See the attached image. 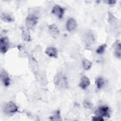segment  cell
Wrapping results in <instances>:
<instances>
[{
  "label": "cell",
  "instance_id": "obj_1",
  "mask_svg": "<svg viewBox=\"0 0 121 121\" xmlns=\"http://www.w3.org/2000/svg\"><path fill=\"white\" fill-rule=\"evenodd\" d=\"M3 110L6 114H13L18 111V107L14 102L10 101L5 105Z\"/></svg>",
  "mask_w": 121,
  "mask_h": 121
},
{
  "label": "cell",
  "instance_id": "obj_2",
  "mask_svg": "<svg viewBox=\"0 0 121 121\" xmlns=\"http://www.w3.org/2000/svg\"><path fill=\"white\" fill-rule=\"evenodd\" d=\"M54 82L56 86L61 88L67 86V81L65 77L61 74L59 73L56 75L54 78Z\"/></svg>",
  "mask_w": 121,
  "mask_h": 121
},
{
  "label": "cell",
  "instance_id": "obj_3",
  "mask_svg": "<svg viewBox=\"0 0 121 121\" xmlns=\"http://www.w3.org/2000/svg\"><path fill=\"white\" fill-rule=\"evenodd\" d=\"M38 18L34 14L28 15L26 19V25L28 28H32L34 27L37 22Z\"/></svg>",
  "mask_w": 121,
  "mask_h": 121
},
{
  "label": "cell",
  "instance_id": "obj_4",
  "mask_svg": "<svg viewBox=\"0 0 121 121\" xmlns=\"http://www.w3.org/2000/svg\"><path fill=\"white\" fill-rule=\"evenodd\" d=\"M95 113L96 115L102 117L109 118L110 116V109L108 107L106 106H102L99 107L95 111Z\"/></svg>",
  "mask_w": 121,
  "mask_h": 121
},
{
  "label": "cell",
  "instance_id": "obj_5",
  "mask_svg": "<svg viewBox=\"0 0 121 121\" xmlns=\"http://www.w3.org/2000/svg\"><path fill=\"white\" fill-rule=\"evenodd\" d=\"M9 47V42L7 37H1L0 39V52L3 53H6Z\"/></svg>",
  "mask_w": 121,
  "mask_h": 121
},
{
  "label": "cell",
  "instance_id": "obj_6",
  "mask_svg": "<svg viewBox=\"0 0 121 121\" xmlns=\"http://www.w3.org/2000/svg\"><path fill=\"white\" fill-rule=\"evenodd\" d=\"M52 12L59 18H61L64 14V9L59 5H55L53 7Z\"/></svg>",
  "mask_w": 121,
  "mask_h": 121
},
{
  "label": "cell",
  "instance_id": "obj_7",
  "mask_svg": "<svg viewBox=\"0 0 121 121\" xmlns=\"http://www.w3.org/2000/svg\"><path fill=\"white\" fill-rule=\"evenodd\" d=\"M0 78L5 86H9L10 84V78L6 71L2 70L0 72Z\"/></svg>",
  "mask_w": 121,
  "mask_h": 121
},
{
  "label": "cell",
  "instance_id": "obj_8",
  "mask_svg": "<svg viewBox=\"0 0 121 121\" xmlns=\"http://www.w3.org/2000/svg\"><path fill=\"white\" fill-rule=\"evenodd\" d=\"M77 26L76 21L73 18H69L67 21L66 28L68 31H71L74 30Z\"/></svg>",
  "mask_w": 121,
  "mask_h": 121
},
{
  "label": "cell",
  "instance_id": "obj_9",
  "mask_svg": "<svg viewBox=\"0 0 121 121\" xmlns=\"http://www.w3.org/2000/svg\"><path fill=\"white\" fill-rule=\"evenodd\" d=\"M49 31L50 35L53 37H56L59 35V30L56 25L52 24L48 26Z\"/></svg>",
  "mask_w": 121,
  "mask_h": 121
},
{
  "label": "cell",
  "instance_id": "obj_10",
  "mask_svg": "<svg viewBox=\"0 0 121 121\" xmlns=\"http://www.w3.org/2000/svg\"><path fill=\"white\" fill-rule=\"evenodd\" d=\"M45 53L49 57L52 58L57 57V50L56 48L52 47H47L45 51Z\"/></svg>",
  "mask_w": 121,
  "mask_h": 121
},
{
  "label": "cell",
  "instance_id": "obj_11",
  "mask_svg": "<svg viewBox=\"0 0 121 121\" xmlns=\"http://www.w3.org/2000/svg\"><path fill=\"white\" fill-rule=\"evenodd\" d=\"M90 84V80L89 78L86 76H83L81 78V81L79 83V86L82 89H85Z\"/></svg>",
  "mask_w": 121,
  "mask_h": 121
},
{
  "label": "cell",
  "instance_id": "obj_12",
  "mask_svg": "<svg viewBox=\"0 0 121 121\" xmlns=\"http://www.w3.org/2000/svg\"><path fill=\"white\" fill-rule=\"evenodd\" d=\"M22 37L23 40L26 42L31 41V36L29 30L26 28H23L22 29Z\"/></svg>",
  "mask_w": 121,
  "mask_h": 121
},
{
  "label": "cell",
  "instance_id": "obj_13",
  "mask_svg": "<svg viewBox=\"0 0 121 121\" xmlns=\"http://www.w3.org/2000/svg\"><path fill=\"white\" fill-rule=\"evenodd\" d=\"M1 19L6 22H11L14 21V18L12 16L7 13H2L1 15Z\"/></svg>",
  "mask_w": 121,
  "mask_h": 121
},
{
  "label": "cell",
  "instance_id": "obj_14",
  "mask_svg": "<svg viewBox=\"0 0 121 121\" xmlns=\"http://www.w3.org/2000/svg\"><path fill=\"white\" fill-rule=\"evenodd\" d=\"M114 52H115V56L119 58H121V43L119 41H117L115 43L114 46Z\"/></svg>",
  "mask_w": 121,
  "mask_h": 121
},
{
  "label": "cell",
  "instance_id": "obj_15",
  "mask_svg": "<svg viewBox=\"0 0 121 121\" xmlns=\"http://www.w3.org/2000/svg\"><path fill=\"white\" fill-rule=\"evenodd\" d=\"M50 120L52 121H60L61 119L60 111H55L50 117Z\"/></svg>",
  "mask_w": 121,
  "mask_h": 121
},
{
  "label": "cell",
  "instance_id": "obj_16",
  "mask_svg": "<svg viewBox=\"0 0 121 121\" xmlns=\"http://www.w3.org/2000/svg\"><path fill=\"white\" fill-rule=\"evenodd\" d=\"M83 67L85 70H88L92 66V62L87 59H84L82 62Z\"/></svg>",
  "mask_w": 121,
  "mask_h": 121
},
{
  "label": "cell",
  "instance_id": "obj_17",
  "mask_svg": "<svg viewBox=\"0 0 121 121\" xmlns=\"http://www.w3.org/2000/svg\"><path fill=\"white\" fill-rule=\"evenodd\" d=\"M95 83L96 84L97 87L99 89L102 88L104 83V79L101 77H99L97 78L95 80Z\"/></svg>",
  "mask_w": 121,
  "mask_h": 121
},
{
  "label": "cell",
  "instance_id": "obj_18",
  "mask_svg": "<svg viewBox=\"0 0 121 121\" xmlns=\"http://www.w3.org/2000/svg\"><path fill=\"white\" fill-rule=\"evenodd\" d=\"M106 47V44H103L100 45L96 49V53L98 54H102L104 52Z\"/></svg>",
  "mask_w": 121,
  "mask_h": 121
},
{
  "label": "cell",
  "instance_id": "obj_19",
  "mask_svg": "<svg viewBox=\"0 0 121 121\" xmlns=\"http://www.w3.org/2000/svg\"><path fill=\"white\" fill-rule=\"evenodd\" d=\"M83 105L86 109H91L93 107L92 104L90 102L86 100L84 101Z\"/></svg>",
  "mask_w": 121,
  "mask_h": 121
},
{
  "label": "cell",
  "instance_id": "obj_20",
  "mask_svg": "<svg viewBox=\"0 0 121 121\" xmlns=\"http://www.w3.org/2000/svg\"><path fill=\"white\" fill-rule=\"evenodd\" d=\"M104 120L103 118V117L97 115L96 116L92 117V121H103Z\"/></svg>",
  "mask_w": 121,
  "mask_h": 121
},
{
  "label": "cell",
  "instance_id": "obj_21",
  "mask_svg": "<svg viewBox=\"0 0 121 121\" xmlns=\"http://www.w3.org/2000/svg\"><path fill=\"white\" fill-rule=\"evenodd\" d=\"M116 1L115 0H108L107 1V3L110 5H113L116 3Z\"/></svg>",
  "mask_w": 121,
  "mask_h": 121
}]
</instances>
